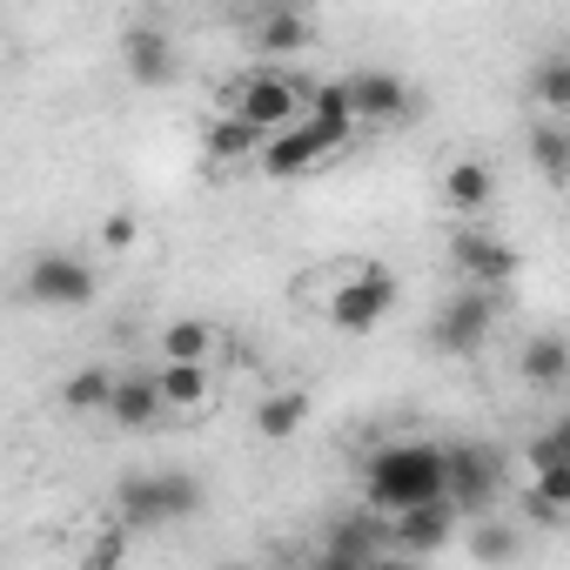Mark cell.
<instances>
[{"mask_svg":"<svg viewBox=\"0 0 570 570\" xmlns=\"http://www.w3.org/2000/svg\"><path fill=\"white\" fill-rule=\"evenodd\" d=\"M155 383H161V403L168 410H202L215 396V363H161Z\"/></svg>","mask_w":570,"mask_h":570,"instance_id":"9a60e30c","label":"cell"},{"mask_svg":"<svg viewBox=\"0 0 570 570\" xmlns=\"http://www.w3.org/2000/svg\"><path fill=\"white\" fill-rule=\"evenodd\" d=\"M61 403H68L75 416H88V410H101V416H108V403H115V370H101V363L75 370V376L61 383Z\"/></svg>","mask_w":570,"mask_h":570,"instance_id":"7402d4cb","label":"cell"},{"mask_svg":"<svg viewBox=\"0 0 570 570\" xmlns=\"http://www.w3.org/2000/svg\"><path fill=\"white\" fill-rule=\"evenodd\" d=\"M370 570H416V563H410V557H376Z\"/></svg>","mask_w":570,"mask_h":570,"instance_id":"4dcf8cb0","label":"cell"},{"mask_svg":"<svg viewBox=\"0 0 570 570\" xmlns=\"http://www.w3.org/2000/svg\"><path fill=\"white\" fill-rule=\"evenodd\" d=\"M350 95H356V121H403L416 101H410V81L403 75H390V68H363L356 81H350Z\"/></svg>","mask_w":570,"mask_h":570,"instance_id":"7c38bea8","label":"cell"},{"mask_svg":"<svg viewBox=\"0 0 570 570\" xmlns=\"http://www.w3.org/2000/svg\"><path fill=\"white\" fill-rule=\"evenodd\" d=\"M228 570H248V563H228Z\"/></svg>","mask_w":570,"mask_h":570,"instance_id":"d6a6232c","label":"cell"},{"mask_svg":"<svg viewBox=\"0 0 570 570\" xmlns=\"http://www.w3.org/2000/svg\"><path fill=\"white\" fill-rule=\"evenodd\" d=\"M450 262L470 275V289H503V282L523 268V255H517L503 235H490V228H463V235L450 242Z\"/></svg>","mask_w":570,"mask_h":570,"instance_id":"ba28073f","label":"cell"},{"mask_svg":"<svg viewBox=\"0 0 570 570\" xmlns=\"http://www.w3.org/2000/svg\"><path fill=\"white\" fill-rule=\"evenodd\" d=\"M255 48L262 55H296V48H309V21L296 8H275V14L255 21Z\"/></svg>","mask_w":570,"mask_h":570,"instance_id":"cb8c5ba5","label":"cell"},{"mask_svg":"<svg viewBox=\"0 0 570 570\" xmlns=\"http://www.w3.org/2000/svg\"><path fill=\"white\" fill-rule=\"evenodd\" d=\"M390 309H396V275L383 262H356L330 289V330L336 336H370Z\"/></svg>","mask_w":570,"mask_h":570,"instance_id":"3957f363","label":"cell"},{"mask_svg":"<svg viewBox=\"0 0 570 570\" xmlns=\"http://www.w3.org/2000/svg\"><path fill=\"white\" fill-rule=\"evenodd\" d=\"M101 242H108L115 255H121V248H135V215H108V222H101Z\"/></svg>","mask_w":570,"mask_h":570,"instance_id":"f1b7e54d","label":"cell"},{"mask_svg":"<svg viewBox=\"0 0 570 570\" xmlns=\"http://www.w3.org/2000/svg\"><path fill=\"white\" fill-rule=\"evenodd\" d=\"M228 115H242L255 135H289V128H303V88H296L289 75L255 68V75L235 88V108H228Z\"/></svg>","mask_w":570,"mask_h":570,"instance_id":"277c9868","label":"cell"},{"mask_svg":"<svg viewBox=\"0 0 570 570\" xmlns=\"http://www.w3.org/2000/svg\"><path fill=\"white\" fill-rule=\"evenodd\" d=\"M115 510L128 530H168V523H188L202 510V483L188 470H135V476H121Z\"/></svg>","mask_w":570,"mask_h":570,"instance_id":"7a4b0ae2","label":"cell"},{"mask_svg":"<svg viewBox=\"0 0 570 570\" xmlns=\"http://www.w3.org/2000/svg\"><path fill=\"white\" fill-rule=\"evenodd\" d=\"M370 510L376 517H403L423 503H450V450L436 443H383L363 470Z\"/></svg>","mask_w":570,"mask_h":570,"instance_id":"6da1fadb","label":"cell"},{"mask_svg":"<svg viewBox=\"0 0 570 570\" xmlns=\"http://www.w3.org/2000/svg\"><path fill=\"white\" fill-rule=\"evenodd\" d=\"M456 517H463L456 503H423V510L390 517V543H396V557H436V550L450 543Z\"/></svg>","mask_w":570,"mask_h":570,"instance_id":"30bf717a","label":"cell"},{"mask_svg":"<svg viewBox=\"0 0 570 570\" xmlns=\"http://www.w3.org/2000/svg\"><path fill=\"white\" fill-rule=\"evenodd\" d=\"M517 370H523L530 390H563L570 383V343L563 336H530L523 356H517Z\"/></svg>","mask_w":570,"mask_h":570,"instance_id":"2e32d148","label":"cell"},{"mask_svg":"<svg viewBox=\"0 0 570 570\" xmlns=\"http://www.w3.org/2000/svg\"><path fill=\"white\" fill-rule=\"evenodd\" d=\"M303 423H309V396H303V390H275V396H262V410H255V430H262L268 443H289Z\"/></svg>","mask_w":570,"mask_h":570,"instance_id":"d6986e66","label":"cell"},{"mask_svg":"<svg viewBox=\"0 0 570 570\" xmlns=\"http://www.w3.org/2000/svg\"><path fill=\"white\" fill-rule=\"evenodd\" d=\"M202 148H208V161H262V148H268V135H255L242 115H222L208 135H202Z\"/></svg>","mask_w":570,"mask_h":570,"instance_id":"ac0fdd59","label":"cell"},{"mask_svg":"<svg viewBox=\"0 0 570 570\" xmlns=\"http://www.w3.org/2000/svg\"><path fill=\"white\" fill-rule=\"evenodd\" d=\"M383 517L376 510H356V517H343V523H330V537H323V557H343V563H376V557H390L383 550Z\"/></svg>","mask_w":570,"mask_h":570,"instance_id":"4fadbf2b","label":"cell"},{"mask_svg":"<svg viewBox=\"0 0 570 570\" xmlns=\"http://www.w3.org/2000/svg\"><path fill=\"white\" fill-rule=\"evenodd\" d=\"M208 356H215V323L181 316L161 330V363H208Z\"/></svg>","mask_w":570,"mask_h":570,"instance_id":"44dd1931","label":"cell"},{"mask_svg":"<svg viewBox=\"0 0 570 570\" xmlns=\"http://www.w3.org/2000/svg\"><path fill=\"white\" fill-rule=\"evenodd\" d=\"M490 330H497L490 289H463V296H450L443 316L430 323V350H436V356H476V350L490 343Z\"/></svg>","mask_w":570,"mask_h":570,"instance_id":"5b68a950","label":"cell"},{"mask_svg":"<svg viewBox=\"0 0 570 570\" xmlns=\"http://www.w3.org/2000/svg\"><path fill=\"white\" fill-rule=\"evenodd\" d=\"M530 510H537V517H570V463H543V470H537Z\"/></svg>","mask_w":570,"mask_h":570,"instance_id":"4316f807","label":"cell"},{"mask_svg":"<svg viewBox=\"0 0 570 570\" xmlns=\"http://www.w3.org/2000/svg\"><path fill=\"white\" fill-rule=\"evenodd\" d=\"M490 195H497V175H490L483 161H450V168H443V202H450L456 215H483Z\"/></svg>","mask_w":570,"mask_h":570,"instance_id":"e0dca14e","label":"cell"},{"mask_svg":"<svg viewBox=\"0 0 570 570\" xmlns=\"http://www.w3.org/2000/svg\"><path fill=\"white\" fill-rule=\"evenodd\" d=\"M530 161L543 175H570V121H530Z\"/></svg>","mask_w":570,"mask_h":570,"instance_id":"d4e9b609","label":"cell"},{"mask_svg":"<svg viewBox=\"0 0 570 570\" xmlns=\"http://www.w3.org/2000/svg\"><path fill=\"white\" fill-rule=\"evenodd\" d=\"M121 61H128V81H135V88H168V81L181 75V61H175V41H168L161 28H128V41H121Z\"/></svg>","mask_w":570,"mask_h":570,"instance_id":"8fae6325","label":"cell"},{"mask_svg":"<svg viewBox=\"0 0 570 570\" xmlns=\"http://www.w3.org/2000/svg\"><path fill=\"white\" fill-rule=\"evenodd\" d=\"M336 148H343L336 135H323L316 121H303V128H289V135H268V148H262V161H255V168H262L268 181H296V175L323 168Z\"/></svg>","mask_w":570,"mask_h":570,"instance_id":"52a82bcc","label":"cell"},{"mask_svg":"<svg viewBox=\"0 0 570 570\" xmlns=\"http://www.w3.org/2000/svg\"><path fill=\"white\" fill-rule=\"evenodd\" d=\"M28 303H41V309H88L95 303V268L81 255H68V248L35 255V268H28Z\"/></svg>","mask_w":570,"mask_h":570,"instance_id":"8992f818","label":"cell"},{"mask_svg":"<svg viewBox=\"0 0 570 570\" xmlns=\"http://www.w3.org/2000/svg\"><path fill=\"white\" fill-rule=\"evenodd\" d=\"M309 121H316L323 135L350 141V128H356V95H350V81H323V88L309 95Z\"/></svg>","mask_w":570,"mask_h":570,"instance_id":"ffe728a7","label":"cell"},{"mask_svg":"<svg viewBox=\"0 0 570 570\" xmlns=\"http://www.w3.org/2000/svg\"><path fill=\"white\" fill-rule=\"evenodd\" d=\"M550 443H557V456H563V463H570V416H563V423H557V430H550Z\"/></svg>","mask_w":570,"mask_h":570,"instance_id":"f546056e","label":"cell"},{"mask_svg":"<svg viewBox=\"0 0 570 570\" xmlns=\"http://www.w3.org/2000/svg\"><path fill=\"white\" fill-rule=\"evenodd\" d=\"M121 557H128V537H121V530H101V537L88 543L81 570H121Z\"/></svg>","mask_w":570,"mask_h":570,"instance_id":"83f0119b","label":"cell"},{"mask_svg":"<svg viewBox=\"0 0 570 570\" xmlns=\"http://www.w3.org/2000/svg\"><path fill=\"white\" fill-rule=\"evenodd\" d=\"M316 570H363V563H343V557H316Z\"/></svg>","mask_w":570,"mask_h":570,"instance_id":"1f68e13d","label":"cell"},{"mask_svg":"<svg viewBox=\"0 0 570 570\" xmlns=\"http://www.w3.org/2000/svg\"><path fill=\"white\" fill-rule=\"evenodd\" d=\"M497 483H503V463H497L490 450H476V443L450 450V503H456L463 517L483 523V510L497 503Z\"/></svg>","mask_w":570,"mask_h":570,"instance_id":"9c48e42d","label":"cell"},{"mask_svg":"<svg viewBox=\"0 0 570 570\" xmlns=\"http://www.w3.org/2000/svg\"><path fill=\"white\" fill-rule=\"evenodd\" d=\"M161 383L155 376H115V403H108V423L115 430H155L161 423Z\"/></svg>","mask_w":570,"mask_h":570,"instance_id":"5bb4252c","label":"cell"},{"mask_svg":"<svg viewBox=\"0 0 570 570\" xmlns=\"http://www.w3.org/2000/svg\"><path fill=\"white\" fill-rule=\"evenodd\" d=\"M517 550H523V543H517V530H510V523H476V530H470V557H476V563H490V570L517 563Z\"/></svg>","mask_w":570,"mask_h":570,"instance_id":"484cf974","label":"cell"},{"mask_svg":"<svg viewBox=\"0 0 570 570\" xmlns=\"http://www.w3.org/2000/svg\"><path fill=\"white\" fill-rule=\"evenodd\" d=\"M530 95L537 108H550V121H570V55H550L530 68Z\"/></svg>","mask_w":570,"mask_h":570,"instance_id":"603a6c76","label":"cell"}]
</instances>
